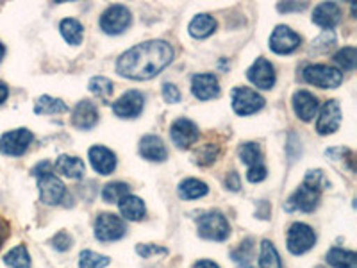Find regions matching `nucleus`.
Instances as JSON below:
<instances>
[{
  "label": "nucleus",
  "mask_w": 357,
  "mask_h": 268,
  "mask_svg": "<svg viewBox=\"0 0 357 268\" xmlns=\"http://www.w3.org/2000/svg\"><path fill=\"white\" fill-rule=\"evenodd\" d=\"M174 59V49L168 41L151 40L134 45L132 49L118 57L116 70L120 75L136 81L155 77Z\"/></svg>",
  "instance_id": "nucleus-1"
},
{
  "label": "nucleus",
  "mask_w": 357,
  "mask_h": 268,
  "mask_svg": "<svg viewBox=\"0 0 357 268\" xmlns=\"http://www.w3.org/2000/svg\"><path fill=\"white\" fill-rule=\"evenodd\" d=\"M324 174L321 170H311L307 172L305 175L304 183L298 190L293 193L291 197L286 202V209L288 211H304V213H311L314 211V207L318 206L320 202V193L324 190Z\"/></svg>",
  "instance_id": "nucleus-2"
},
{
  "label": "nucleus",
  "mask_w": 357,
  "mask_h": 268,
  "mask_svg": "<svg viewBox=\"0 0 357 268\" xmlns=\"http://www.w3.org/2000/svg\"><path fill=\"white\" fill-rule=\"evenodd\" d=\"M33 174L38 177V188H40L41 202L49 206H57L61 204L66 195V188L61 183V179H57L50 170V165L47 161L40 163L33 170Z\"/></svg>",
  "instance_id": "nucleus-3"
},
{
  "label": "nucleus",
  "mask_w": 357,
  "mask_h": 268,
  "mask_svg": "<svg viewBox=\"0 0 357 268\" xmlns=\"http://www.w3.org/2000/svg\"><path fill=\"white\" fill-rule=\"evenodd\" d=\"M305 82L318 86L321 89H334L343 82V73L334 66L327 65H309L302 72Z\"/></svg>",
  "instance_id": "nucleus-4"
},
{
  "label": "nucleus",
  "mask_w": 357,
  "mask_h": 268,
  "mask_svg": "<svg viewBox=\"0 0 357 268\" xmlns=\"http://www.w3.org/2000/svg\"><path fill=\"white\" fill-rule=\"evenodd\" d=\"M229 232H231V228H229L227 218L220 211L206 213L199 218V234L206 240L223 241L229 238Z\"/></svg>",
  "instance_id": "nucleus-5"
},
{
  "label": "nucleus",
  "mask_w": 357,
  "mask_h": 268,
  "mask_svg": "<svg viewBox=\"0 0 357 268\" xmlns=\"http://www.w3.org/2000/svg\"><path fill=\"white\" fill-rule=\"evenodd\" d=\"M126 234V222L113 213H100L95 220V238L98 241L120 240Z\"/></svg>",
  "instance_id": "nucleus-6"
},
{
  "label": "nucleus",
  "mask_w": 357,
  "mask_h": 268,
  "mask_svg": "<svg viewBox=\"0 0 357 268\" xmlns=\"http://www.w3.org/2000/svg\"><path fill=\"white\" fill-rule=\"evenodd\" d=\"M314 244H317V234H314V231L309 225L296 222L289 228L288 248L291 254H295V256L305 254V252L314 247Z\"/></svg>",
  "instance_id": "nucleus-7"
},
{
  "label": "nucleus",
  "mask_w": 357,
  "mask_h": 268,
  "mask_svg": "<svg viewBox=\"0 0 357 268\" xmlns=\"http://www.w3.org/2000/svg\"><path fill=\"white\" fill-rule=\"evenodd\" d=\"M132 22L130 11L126 6H111L100 17V29L106 34H122Z\"/></svg>",
  "instance_id": "nucleus-8"
},
{
  "label": "nucleus",
  "mask_w": 357,
  "mask_h": 268,
  "mask_svg": "<svg viewBox=\"0 0 357 268\" xmlns=\"http://www.w3.org/2000/svg\"><path fill=\"white\" fill-rule=\"evenodd\" d=\"M232 110L236 111L238 114H243V117H247V114H252V113H257V111L261 110V107L264 106V98L261 97L257 91H254V89L250 88H234L232 89Z\"/></svg>",
  "instance_id": "nucleus-9"
},
{
  "label": "nucleus",
  "mask_w": 357,
  "mask_h": 268,
  "mask_svg": "<svg viewBox=\"0 0 357 268\" xmlns=\"http://www.w3.org/2000/svg\"><path fill=\"white\" fill-rule=\"evenodd\" d=\"M33 133L29 129L9 131L0 138V152L6 156H22L33 143Z\"/></svg>",
  "instance_id": "nucleus-10"
},
{
  "label": "nucleus",
  "mask_w": 357,
  "mask_h": 268,
  "mask_svg": "<svg viewBox=\"0 0 357 268\" xmlns=\"http://www.w3.org/2000/svg\"><path fill=\"white\" fill-rule=\"evenodd\" d=\"M302 38L286 25H277L270 36V49L275 54H291L301 47Z\"/></svg>",
  "instance_id": "nucleus-11"
},
{
  "label": "nucleus",
  "mask_w": 357,
  "mask_h": 268,
  "mask_svg": "<svg viewBox=\"0 0 357 268\" xmlns=\"http://www.w3.org/2000/svg\"><path fill=\"white\" fill-rule=\"evenodd\" d=\"M143 106H145L143 94H139L136 89H130L114 102L113 111L118 118H136L143 111Z\"/></svg>",
  "instance_id": "nucleus-12"
},
{
  "label": "nucleus",
  "mask_w": 357,
  "mask_h": 268,
  "mask_svg": "<svg viewBox=\"0 0 357 268\" xmlns=\"http://www.w3.org/2000/svg\"><path fill=\"white\" fill-rule=\"evenodd\" d=\"M172 142L178 147V149H190L193 143H197L200 136V131L195 124L188 120V118H181L172 126L170 129Z\"/></svg>",
  "instance_id": "nucleus-13"
},
{
  "label": "nucleus",
  "mask_w": 357,
  "mask_h": 268,
  "mask_svg": "<svg viewBox=\"0 0 357 268\" xmlns=\"http://www.w3.org/2000/svg\"><path fill=\"white\" fill-rule=\"evenodd\" d=\"M247 77L248 81L254 86H257V88L270 89L275 84V68H273L272 63L268 61V59L259 57V59L248 68Z\"/></svg>",
  "instance_id": "nucleus-14"
},
{
  "label": "nucleus",
  "mask_w": 357,
  "mask_h": 268,
  "mask_svg": "<svg viewBox=\"0 0 357 268\" xmlns=\"http://www.w3.org/2000/svg\"><path fill=\"white\" fill-rule=\"evenodd\" d=\"M341 124V110L336 100L325 102L320 111L317 122V131L320 134H333L340 129Z\"/></svg>",
  "instance_id": "nucleus-15"
},
{
  "label": "nucleus",
  "mask_w": 357,
  "mask_h": 268,
  "mask_svg": "<svg viewBox=\"0 0 357 268\" xmlns=\"http://www.w3.org/2000/svg\"><path fill=\"white\" fill-rule=\"evenodd\" d=\"M88 156L91 165H93V168L100 175L113 174V170L116 168V156H114V152H111L107 147H91Z\"/></svg>",
  "instance_id": "nucleus-16"
},
{
  "label": "nucleus",
  "mask_w": 357,
  "mask_h": 268,
  "mask_svg": "<svg viewBox=\"0 0 357 268\" xmlns=\"http://www.w3.org/2000/svg\"><path fill=\"white\" fill-rule=\"evenodd\" d=\"M98 122V111L93 102L81 100L72 111V126L77 129H91Z\"/></svg>",
  "instance_id": "nucleus-17"
},
{
  "label": "nucleus",
  "mask_w": 357,
  "mask_h": 268,
  "mask_svg": "<svg viewBox=\"0 0 357 268\" xmlns=\"http://www.w3.org/2000/svg\"><path fill=\"white\" fill-rule=\"evenodd\" d=\"M191 91L199 100H209L220 94L218 79L213 73H199L191 81Z\"/></svg>",
  "instance_id": "nucleus-18"
},
{
  "label": "nucleus",
  "mask_w": 357,
  "mask_h": 268,
  "mask_svg": "<svg viewBox=\"0 0 357 268\" xmlns=\"http://www.w3.org/2000/svg\"><path fill=\"white\" fill-rule=\"evenodd\" d=\"M293 110H295L296 117L304 120V122H309L314 118L318 111V98L312 94L305 91V89H301L293 95Z\"/></svg>",
  "instance_id": "nucleus-19"
},
{
  "label": "nucleus",
  "mask_w": 357,
  "mask_h": 268,
  "mask_svg": "<svg viewBox=\"0 0 357 268\" xmlns=\"http://www.w3.org/2000/svg\"><path fill=\"white\" fill-rule=\"evenodd\" d=\"M139 154L149 161L161 163L167 159L168 152L161 138H158L154 134H149V136H143L142 142H139Z\"/></svg>",
  "instance_id": "nucleus-20"
},
{
  "label": "nucleus",
  "mask_w": 357,
  "mask_h": 268,
  "mask_svg": "<svg viewBox=\"0 0 357 268\" xmlns=\"http://www.w3.org/2000/svg\"><path fill=\"white\" fill-rule=\"evenodd\" d=\"M340 18L341 9L334 2H321V4L314 8V13H312V22L324 29H333L340 22Z\"/></svg>",
  "instance_id": "nucleus-21"
},
{
  "label": "nucleus",
  "mask_w": 357,
  "mask_h": 268,
  "mask_svg": "<svg viewBox=\"0 0 357 268\" xmlns=\"http://www.w3.org/2000/svg\"><path fill=\"white\" fill-rule=\"evenodd\" d=\"M56 172L68 179H81L86 174V165L77 156H59L56 161Z\"/></svg>",
  "instance_id": "nucleus-22"
},
{
  "label": "nucleus",
  "mask_w": 357,
  "mask_h": 268,
  "mask_svg": "<svg viewBox=\"0 0 357 268\" xmlns=\"http://www.w3.org/2000/svg\"><path fill=\"white\" fill-rule=\"evenodd\" d=\"M118 207H120V213L123 215V218L130 220V222H138L145 216V204L139 197L136 195H126L120 202H118Z\"/></svg>",
  "instance_id": "nucleus-23"
},
{
  "label": "nucleus",
  "mask_w": 357,
  "mask_h": 268,
  "mask_svg": "<svg viewBox=\"0 0 357 268\" xmlns=\"http://www.w3.org/2000/svg\"><path fill=\"white\" fill-rule=\"evenodd\" d=\"M327 263L334 268H357V254L345 248H331L327 252Z\"/></svg>",
  "instance_id": "nucleus-24"
},
{
  "label": "nucleus",
  "mask_w": 357,
  "mask_h": 268,
  "mask_svg": "<svg viewBox=\"0 0 357 268\" xmlns=\"http://www.w3.org/2000/svg\"><path fill=\"white\" fill-rule=\"evenodd\" d=\"M215 29H216L215 18L209 17V15H197V17L190 22L188 31H190V34L193 38H207L215 33Z\"/></svg>",
  "instance_id": "nucleus-25"
},
{
  "label": "nucleus",
  "mask_w": 357,
  "mask_h": 268,
  "mask_svg": "<svg viewBox=\"0 0 357 268\" xmlns=\"http://www.w3.org/2000/svg\"><path fill=\"white\" fill-rule=\"evenodd\" d=\"M209 191L206 183L199 181V179H186L183 183L178 184V195L181 199L186 200H193V199H200Z\"/></svg>",
  "instance_id": "nucleus-26"
},
{
  "label": "nucleus",
  "mask_w": 357,
  "mask_h": 268,
  "mask_svg": "<svg viewBox=\"0 0 357 268\" xmlns=\"http://www.w3.org/2000/svg\"><path fill=\"white\" fill-rule=\"evenodd\" d=\"M59 31H61L63 38L70 45H81L82 36H84V29H82V25L75 18H65L59 24Z\"/></svg>",
  "instance_id": "nucleus-27"
},
{
  "label": "nucleus",
  "mask_w": 357,
  "mask_h": 268,
  "mask_svg": "<svg viewBox=\"0 0 357 268\" xmlns=\"http://www.w3.org/2000/svg\"><path fill=\"white\" fill-rule=\"evenodd\" d=\"M34 111L38 114H59V113H66L68 107L63 100L59 98H52L49 95H43V97L38 98L36 106H34Z\"/></svg>",
  "instance_id": "nucleus-28"
},
{
  "label": "nucleus",
  "mask_w": 357,
  "mask_h": 268,
  "mask_svg": "<svg viewBox=\"0 0 357 268\" xmlns=\"http://www.w3.org/2000/svg\"><path fill=\"white\" fill-rule=\"evenodd\" d=\"M259 268H282L279 252H277V248L273 247L272 241L264 240L263 244H261Z\"/></svg>",
  "instance_id": "nucleus-29"
},
{
  "label": "nucleus",
  "mask_w": 357,
  "mask_h": 268,
  "mask_svg": "<svg viewBox=\"0 0 357 268\" xmlns=\"http://www.w3.org/2000/svg\"><path fill=\"white\" fill-rule=\"evenodd\" d=\"M4 263L9 268H31V258H29L27 248L24 245L11 248L4 256Z\"/></svg>",
  "instance_id": "nucleus-30"
},
{
  "label": "nucleus",
  "mask_w": 357,
  "mask_h": 268,
  "mask_svg": "<svg viewBox=\"0 0 357 268\" xmlns=\"http://www.w3.org/2000/svg\"><path fill=\"white\" fill-rule=\"evenodd\" d=\"M129 184L126 183H109L104 190H102V199L109 204L120 202L123 197L129 195Z\"/></svg>",
  "instance_id": "nucleus-31"
},
{
  "label": "nucleus",
  "mask_w": 357,
  "mask_h": 268,
  "mask_svg": "<svg viewBox=\"0 0 357 268\" xmlns=\"http://www.w3.org/2000/svg\"><path fill=\"white\" fill-rule=\"evenodd\" d=\"M240 159L247 165V167H254L263 163V156H261V149L257 143H243L240 147Z\"/></svg>",
  "instance_id": "nucleus-32"
},
{
  "label": "nucleus",
  "mask_w": 357,
  "mask_h": 268,
  "mask_svg": "<svg viewBox=\"0 0 357 268\" xmlns=\"http://www.w3.org/2000/svg\"><path fill=\"white\" fill-rule=\"evenodd\" d=\"M109 261L107 256H100L93 251H82L79 258V268H106Z\"/></svg>",
  "instance_id": "nucleus-33"
},
{
  "label": "nucleus",
  "mask_w": 357,
  "mask_h": 268,
  "mask_svg": "<svg viewBox=\"0 0 357 268\" xmlns=\"http://www.w3.org/2000/svg\"><path fill=\"white\" fill-rule=\"evenodd\" d=\"M89 91L106 100V98H109L111 95H113V82L107 77L98 75V77H93L89 81Z\"/></svg>",
  "instance_id": "nucleus-34"
},
{
  "label": "nucleus",
  "mask_w": 357,
  "mask_h": 268,
  "mask_svg": "<svg viewBox=\"0 0 357 268\" xmlns=\"http://www.w3.org/2000/svg\"><path fill=\"white\" fill-rule=\"evenodd\" d=\"M336 65H340L343 70H354L357 63V50L356 47H345L334 56Z\"/></svg>",
  "instance_id": "nucleus-35"
},
{
  "label": "nucleus",
  "mask_w": 357,
  "mask_h": 268,
  "mask_svg": "<svg viewBox=\"0 0 357 268\" xmlns=\"http://www.w3.org/2000/svg\"><path fill=\"white\" fill-rule=\"evenodd\" d=\"M218 158V147L211 145V143H207V145H202L199 151L195 152V161L202 167H207V165H211V163L216 161Z\"/></svg>",
  "instance_id": "nucleus-36"
},
{
  "label": "nucleus",
  "mask_w": 357,
  "mask_h": 268,
  "mask_svg": "<svg viewBox=\"0 0 357 268\" xmlns=\"http://www.w3.org/2000/svg\"><path fill=\"white\" fill-rule=\"evenodd\" d=\"M136 252H138L139 256L143 258H152V256H158V254H168L167 248L162 247H158V245H152V244H142L136 247Z\"/></svg>",
  "instance_id": "nucleus-37"
},
{
  "label": "nucleus",
  "mask_w": 357,
  "mask_h": 268,
  "mask_svg": "<svg viewBox=\"0 0 357 268\" xmlns=\"http://www.w3.org/2000/svg\"><path fill=\"white\" fill-rule=\"evenodd\" d=\"M266 167H264L263 163H259V165H254V167H248V172H247V179L250 181V183H261L263 179H266Z\"/></svg>",
  "instance_id": "nucleus-38"
},
{
  "label": "nucleus",
  "mask_w": 357,
  "mask_h": 268,
  "mask_svg": "<svg viewBox=\"0 0 357 268\" xmlns=\"http://www.w3.org/2000/svg\"><path fill=\"white\" fill-rule=\"evenodd\" d=\"M162 97H165L167 102H170V104H175V102L181 100V91H178L175 84L167 82V84H162Z\"/></svg>",
  "instance_id": "nucleus-39"
},
{
  "label": "nucleus",
  "mask_w": 357,
  "mask_h": 268,
  "mask_svg": "<svg viewBox=\"0 0 357 268\" xmlns=\"http://www.w3.org/2000/svg\"><path fill=\"white\" fill-rule=\"evenodd\" d=\"M52 244H54V247L57 248V251H68L70 245H72V238H70L68 232L61 231V232H57V234L54 236Z\"/></svg>",
  "instance_id": "nucleus-40"
},
{
  "label": "nucleus",
  "mask_w": 357,
  "mask_h": 268,
  "mask_svg": "<svg viewBox=\"0 0 357 268\" xmlns=\"http://www.w3.org/2000/svg\"><path fill=\"white\" fill-rule=\"evenodd\" d=\"M333 45H334L333 31H325L320 38H317V40L312 41V49H318V47H321V49H329V47H333Z\"/></svg>",
  "instance_id": "nucleus-41"
},
{
  "label": "nucleus",
  "mask_w": 357,
  "mask_h": 268,
  "mask_svg": "<svg viewBox=\"0 0 357 268\" xmlns=\"http://www.w3.org/2000/svg\"><path fill=\"white\" fill-rule=\"evenodd\" d=\"M307 8V4H301V2H286V4H279V11H302V9Z\"/></svg>",
  "instance_id": "nucleus-42"
},
{
  "label": "nucleus",
  "mask_w": 357,
  "mask_h": 268,
  "mask_svg": "<svg viewBox=\"0 0 357 268\" xmlns=\"http://www.w3.org/2000/svg\"><path fill=\"white\" fill-rule=\"evenodd\" d=\"M227 188H231L232 191H238L240 190V175L236 174V172H231V174L227 175Z\"/></svg>",
  "instance_id": "nucleus-43"
},
{
  "label": "nucleus",
  "mask_w": 357,
  "mask_h": 268,
  "mask_svg": "<svg viewBox=\"0 0 357 268\" xmlns=\"http://www.w3.org/2000/svg\"><path fill=\"white\" fill-rule=\"evenodd\" d=\"M8 238V223L4 220H0V248H2V244L6 241Z\"/></svg>",
  "instance_id": "nucleus-44"
},
{
  "label": "nucleus",
  "mask_w": 357,
  "mask_h": 268,
  "mask_svg": "<svg viewBox=\"0 0 357 268\" xmlns=\"http://www.w3.org/2000/svg\"><path fill=\"white\" fill-rule=\"evenodd\" d=\"M195 268H220V267L216 263H213V261L202 260V261H199V263L195 265Z\"/></svg>",
  "instance_id": "nucleus-45"
},
{
  "label": "nucleus",
  "mask_w": 357,
  "mask_h": 268,
  "mask_svg": "<svg viewBox=\"0 0 357 268\" xmlns=\"http://www.w3.org/2000/svg\"><path fill=\"white\" fill-rule=\"evenodd\" d=\"M8 95H9L8 86H6L4 82L0 81V104H2V102H6V98H8Z\"/></svg>",
  "instance_id": "nucleus-46"
},
{
  "label": "nucleus",
  "mask_w": 357,
  "mask_h": 268,
  "mask_svg": "<svg viewBox=\"0 0 357 268\" xmlns=\"http://www.w3.org/2000/svg\"><path fill=\"white\" fill-rule=\"evenodd\" d=\"M4 54H6V47H4V45H2V41H0V61H2V57H4Z\"/></svg>",
  "instance_id": "nucleus-47"
}]
</instances>
